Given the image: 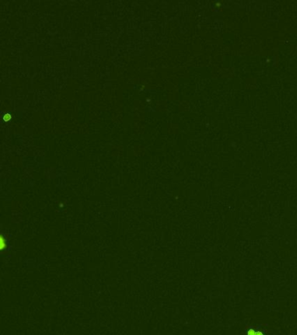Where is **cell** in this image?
<instances>
[{
	"label": "cell",
	"instance_id": "obj_1",
	"mask_svg": "<svg viewBox=\"0 0 297 335\" xmlns=\"http://www.w3.org/2000/svg\"><path fill=\"white\" fill-rule=\"evenodd\" d=\"M248 335H263L261 333H260V332H255V331H254V330H248Z\"/></svg>",
	"mask_w": 297,
	"mask_h": 335
}]
</instances>
